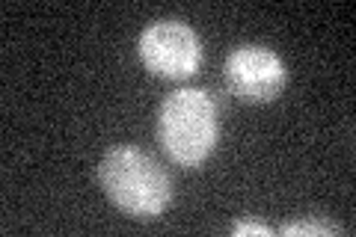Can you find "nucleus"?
<instances>
[{
  "mask_svg": "<svg viewBox=\"0 0 356 237\" xmlns=\"http://www.w3.org/2000/svg\"><path fill=\"white\" fill-rule=\"evenodd\" d=\"M285 237H303V234H321V237H327V234H339L341 229L339 225H332V222H324V220H303V222H288L280 229Z\"/></svg>",
  "mask_w": 356,
  "mask_h": 237,
  "instance_id": "39448f33",
  "label": "nucleus"
},
{
  "mask_svg": "<svg viewBox=\"0 0 356 237\" xmlns=\"http://www.w3.org/2000/svg\"><path fill=\"white\" fill-rule=\"evenodd\" d=\"M220 140V107L208 89L181 86L161 101L158 142L172 163L184 169L202 166Z\"/></svg>",
  "mask_w": 356,
  "mask_h": 237,
  "instance_id": "f257e3e1",
  "label": "nucleus"
},
{
  "mask_svg": "<svg viewBox=\"0 0 356 237\" xmlns=\"http://www.w3.org/2000/svg\"><path fill=\"white\" fill-rule=\"evenodd\" d=\"M232 234H235V237H243V234H259V237H270L273 231L267 229L264 222H255V220H238L235 225H232Z\"/></svg>",
  "mask_w": 356,
  "mask_h": 237,
  "instance_id": "423d86ee",
  "label": "nucleus"
},
{
  "mask_svg": "<svg viewBox=\"0 0 356 237\" xmlns=\"http://www.w3.org/2000/svg\"><path fill=\"white\" fill-rule=\"evenodd\" d=\"M143 65L166 81H184L202 65V39L178 18H161L140 33L137 42Z\"/></svg>",
  "mask_w": 356,
  "mask_h": 237,
  "instance_id": "7ed1b4c3",
  "label": "nucleus"
},
{
  "mask_svg": "<svg viewBox=\"0 0 356 237\" xmlns=\"http://www.w3.org/2000/svg\"><path fill=\"white\" fill-rule=\"evenodd\" d=\"M98 181L107 199L134 220H158L172 202L166 169L137 145H113L98 163Z\"/></svg>",
  "mask_w": 356,
  "mask_h": 237,
  "instance_id": "f03ea898",
  "label": "nucleus"
},
{
  "mask_svg": "<svg viewBox=\"0 0 356 237\" xmlns=\"http://www.w3.org/2000/svg\"><path fill=\"white\" fill-rule=\"evenodd\" d=\"M222 74H226L232 95H238L241 101H250V104L276 101L288 83L282 56L273 48H264V44H238L226 56Z\"/></svg>",
  "mask_w": 356,
  "mask_h": 237,
  "instance_id": "20e7f679",
  "label": "nucleus"
}]
</instances>
